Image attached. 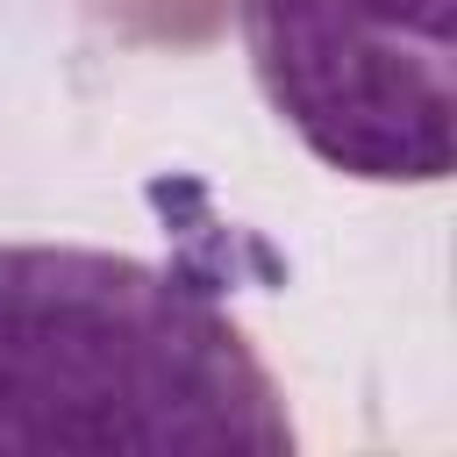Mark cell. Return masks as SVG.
<instances>
[{"instance_id": "6da1fadb", "label": "cell", "mask_w": 457, "mask_h": 457, "mask_svg": "<svg viewBox=\"0 0 457 457\" xmlns=\"http://www.w3.org/2000/svg\"><path fill=\"white\" fill-rule=\"evenodd\" d=\"M293 443L271 364L200 278L86 243H0V457Z\"/></svg>"}, {"instance_id": "7a4b0ae2", "label": "cell", "mask_w": 457, "mask_h": 457, "mask_svg": "<svg viewBox=\"0 0 457 457\" xmlns=\"http://www.w3.org/2000/svg\"><path fill=\"white\" fill-rule=\"evenodd\" d=\"M271 114L343 179L443 186L457 0H236Z\"/></svg>"}, {"instance_id": "3957f363", "label": "cell", "mask_w": 457, "mask_h": 457, "mask_svg": "<svg viewBox=\"0 0 457 457\" xmlns=\"http://www.w3.org/2000/svg\"><path fill=\"white\" fill-rule=\"evenodd\" d=\"M100 29H114L121 43L143 50H207L228 29L236 0H79Z\"/></svg>"}]
</instances>
